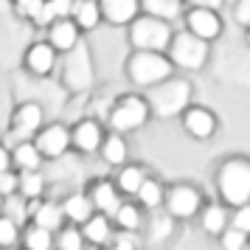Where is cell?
<instances>
[{"mask_svg":"<svg viewBox=\"0 0 250 250\" xmlns=\"http://www.w3.org/2000/svg\"><path fill=\"white\" fill-rule=\"evenodd\" d=\"M219 191L230 205H248L250 203V163L245 160H228L219 169Z\"/></svg>","mask_w":250,"mask_h":250,"instance_id":"cell-1","label":"cell"},{"mask_svg":"<svg viewBox=\"0 0 250 250\" xmlns=\"http://www.w3.org/2000/svg\"><path fill=\"white\" fill-rule=\"evenodd\" d=\"M132 45L141 51V54H158L163 48L169 45L171 40V31L169 25L158 20V17H144V20H138L132 25Z\"/></svg>","mask_w":250,"mask_h":250,"instance_id":"cell-2","label":"cell"},{"mask_svg":"<svg viewBox=\"0 0 250 250\" xmlns=\"http://www.w3.org/2000/svg\"><path fill=\"white\" fill-rule=\"evenodd\" d=\"M171 65L160 54H141L138 51L135 57L129 59V79L141 84V87H149V84H160L163 79H169Z\"/></svg>","mask_w":250,"mask_h":250,"instance_id":"cell-3","label":"cell"},{"mask_svg":"<svg viewBox=\"0 0 250 250\" xmlns=\"http://www.w3.org/2000/svg\"><path fill=\"white\" fill-rule=\"evenodd\" d=\"M188 96H191V84L188 82H166L163 87L152 90L146 107H152L158 115H174L186 107Z\"/></svg>","mask_w":250,"mask_h":250,"instance_id":"cell-4","label":"cell"},{"mask_svg":"<svg viewBox=\"0 0 250 250\" xmlns=\"http://www.w3.org/2000/svg\"><path fill=\"white\" fill-rule=\"evenodd\" d=\"M171 59L180 68H203V62L208 59V45L203 40H197L194 34H177L171 42Z\"/></svg>","mask_w":250,"mask_h":250,"instance_id":"cell-5","label":"cell"},{"mask_svg":"<svg viewBox=\"0 0 250 250\" xmlns=\"http://www.w3.org/2000/svg\"><path fill=\"white\" fill-rule=\"evenodd\" d=\"M146 115H149L146 102H141V99H124V102L113 110L110 124H113V129H118V132H126V129H138V126L146 121Z\"/></svg>","mask_w":250,"mask_h":250,"instance_id":"cell-6","label":"cell"},{"mask_svg":"<svg viewBox=\"0 0 250 250\" xmlns=\"http://www.w3.org/2000/svg\"><path fill=\"white\" fill-rule=\"evenodd\" d=\"M37 152L40 155H45V158H59V155H65V149L70 146V135L65 126H48V129H42V135L37 138Z\"/></svg>","mask_w":250,"mask_h":250,"instance_id":"cell-7","label":"cell"},{"mask_svg":"<svg viewBox=\"0 0 250 250\" xmlns=\"http://www.w3.org/2000/svg\"><path fill=\"white\" fill-rule=\"evenodd\" d=\"M219 31H222V23H219V17L214 12H208V9H191L188 12V34H194L197 40L208 42Z\"/></svg>","mask_w":250,"mask_h":250,"instance_id":"cell-8","label":"cell"},{"mask_svg":"<svg viewBox=\"0 0 250 250\" xmlns=\"http://www.w3.org/2000/svg\"><path fill=\"white\" fill-rule=\"evenodd\" d=\"M200 208V194L194 191L191 186H177L169 194V211L174 216H191Z\"/></svg>","mask_w":250,"mask_h":250,"instance_id":"cell-9","label":"cell"},{"mask_svg":"<svg viewBox=\"0 0 250 250\" xmlns=\"http://www.w3.org/2000/svg\"><path fill=\"white\" fill-rule=\"evenodd\" d=\"M40 124H42V110L37 104H23L14 113V135L17 138L31 135L34 129H40Z\"/></svg>","mask_w":250,"mask_h":250,"instance_id":"cell-10","label":"cell"},{"mask_svg":"<svg viewBox=\"0 0 250 250\" xmlns=\"http://www.w3.org/2000/svg\"><path fill=\"white\" fill-rule=\"evenodd\" d=\"M186 126H188V132H191L194 138H211L214 129H216V121H214V115L208 113V110L194 107V110L186 113Z\"/></svg>","mask_w":250,"mask_h":250,"instance_id":"cell-11","label":"cell"},{"mask_svg":"<svg viewBox=\"0 0 250 250\" xmlns=\"http://www.w3.org/2000/svg\"><path fill=\"white\" fill-rule=\"evenodd\" d=\"M25 62H28V68L34 70L37 76H45L48 70L54 68V48L48 45V42H37V45L28 51Z\"/></svg>","mask_w":250,"mask_h":250,"instance_id":"cell-12","label":"cell"},{"mask_svg":"<svg viewBox=\"0 0 250 250\" xmlns=\"http://www.w3.org/2000/svg\"><path fill=\"white\" fill-rule=\"evenodd\" d=\"M73 144H76V149H82V152H96L99 144H102V129H99V124H93V121L79 124L73 129Z\"/></svg>","mask_w":250,"mask_h":250,"instance_id":"cell-13","label":"cell"},{"mask_svg":"<svg viewBox=\"0 0 250 250\" xmlns=\"http://www.w3.org/2000/svg\"><path fill=\"white\" fill-rule=\"evenodd\" d=\"M99 12H104L113 23H129L138 14V3H132V0H107Z\"/></svg>","mask_w":250,"mask_h":250,"instance_id":"cell-14","label":"cell"},{"mask_svg":"<svg viewBox=\"0 0 250 250\" xmlns=\"http://www.w3.org/2000/svg\"><path fill=\"white\" fill-rule=\"evenodd\" d=\"M62 219H65V214H62V208L54 203H45V205H37L34 211V222L37 228H42V230H57L59 225H62Z\"/></svg>","mask_w":250,"mask_h":250,"instance_id":"cell-15","label":"cell"},{"mask_svg":"<svg viewBox=\"0 0 250 250\" xmlns=\"http://www.w3.org/2000/svg\"><path fill=\"white\" fill-rule=\"evenodd\" d=\"M76 40H79V31H76V25L68 23V20H59V23L51 28V45L54 48L70 51V48L76 45Z\"/></svg>","mask_w":250,"mask_h":250,"instance_id":"cell-16","label":"cell"},{"mask_svg":"<svg viewBox=\"0 0 250 250\" xmlns=\"http://www.w3.org/2000/svg\"><path fill=\"white\" fill-rule=\"evenodd\" d=\"M96 208H102L104 214H115L118 211V194L110 183H99L96 191H93V200H90Z\"/></svg>","mask_w":250,"mask_h":250,"instance_id":"cell-17","label":"cell"},{"mask_svg":"<svg viewBox=\"0 0 250 250\" xmlns=\"http://www.w3.org/2000/svg\"><path fill=\"white\" fill-rule=\"evenodd\" d=\"M62 214L70 216L73 222H87V219H90V214H93V203L87 200V197H82V194H73L68 203H65Z\"/></svg>","mask_w":250,"mask_h":250,"instance_id":"cell-18","label":"cell"},{"mask_svg":"<svg viewBox=\"0 0 250 250\" xmlns=\"http://www.w3.org/2000/svg\"><path fill=\"white\" fill-rule=\"evenodd\" d=\"M14 160H17V166H20L23 171H37V166H40L42 155L37 152L34 144H20V146L14 149Z\"/></svg>","mask_w":250,"mask_h":250,"instance_id":"cell-19","label":"cell"},{"mask_svg":"<svg viewBox=\"0 0 250 250\" xmlns=\"http://www.w3.org/2000/svg\"><path fill=\"white\" fill-rule=\"evenodd\" d=\"M84 236L90 239L93 245H104L107 239H110V225H107V219L104 216H96V219H87L84 222Z\"/></svg>","mask_w":250,"mask_h":250,"instance_id":"cell-20","label":"cell"},{"mask_svg":"<svg viewBox=\"0 0 250 250\" xmlns=\"http://www.w3.org/2000/svg\"><path fill=\"white\" fill-rule=\"evenodd\" d=\"M70 12L76 14V23H79L82 28H93V25L99 23V14H102L96 3H73Z\"/></svg>","mask_w":250,"mask_h":250,"instance_id":"cell-21","label":"cell"},{"mask_svg":"<svg viewBox=\"0 0 250 250\" xmlns=\"http://www.w3.org/2000/svg\"><path fill=\"white\" fill-rule=\"evenodd\" d=\"M225 225H228V214L225 208H219V205H211L203 216V228L208 233H225Z\"/></svg>","mask_w":250,"mask_h":250,"instance_id":"cell-22","label":"cell"},{"mask_svg":"<svg viewBox=\"0 0 250 250\" xmlns=\"http://www.w3.org/2000/svg\"><path fill=\"white\" fill-rule=\"evenodd\" d=\"M144 180H146L144 171L138 169V166H129V169H124L121 174H118V188L126 191V194H138V188H141Z\"/></svg>","mask_w":250,"mask_h":250,"instance_id":"cell-23","label":"cell"},{"mask_svg":"<svg viewBox=\"0 0 250 250\" xmlns=\"http://www.w3.org/2000/svg\"><path fill=\"white\" fill-rule=\"evenodd\" d=\"M17 186H20V191L25 194V197H40L42 194V188H45V183H42V177L37 174V171H23V177H17Z\"/></svg>","mask_w":250,"mask_h":250,"instance_id":"cell-24","label":"cell"},{"mask_svg":"<svg viewBox=\"0 0 250 250\" xmlns=\"http://www.w3.org/2000/svg\"><path fill=\"white\" fill-rule=\"evenodd\" d=\"M144 9L152 14H160L163 20H169V17H177L180 14V3L177 0H146Z\"/></svg>","mask_w":250,"mask_h":250,"instance_id":"cell-25","label":"cell"},{"mask_svg":"<svg viewBox=\"0 0 250 250\" xmlns=\"http://www.w3.org/2000/svg\"><path fill=\"white\" fill-rule=\"evenodd\" d=\"M138 197H141V203L146 205V208H155V205H160V200H163V188H160L155 180H144L141 188H138Z\"/></svg>","mask_w":250,"mask_h":250,"instance_id":"cell-26","label":"cell"},{"mask_svg":"<svg viewBox=\"0 0 250 250\" xmlns=\"http://www.w3.org/2000/svg\"><path fill=\"white\" fill-rule=\"evenodd\" d=\"M25 250H51V233L42 228H31L25 233Z\"/></svg>","mask_w":250,"mask_h":250,"instance_id":"cell-27","label":"cell"},{"mask_svg":"<svg viewBox=\"0 0 250 250\" xmlns=\"http://www.w3.org/2000/svg\"><path fill=\"white\" fill-rule=\"evenodd\" d=\"M104 158L110 160V163H124L126 160V144L118 135H113L104 144Z\"/></svg>","mask_w":250,"mask_h":250,"instance_id":"cell-28","label":"cell"},{"mask_svg":"<svg viewBox=\"0 0 250 250\" xmlns=\"http://www.w3.org/2000/svg\"><path fill=\"white\" fill-rule=\"evenodd\" d=\"M115 219H118V225H124L126 230H132V228L141 225V216H138V208H135V205H118Z\"/></svg>","mask_w":250,"mask_h":250,"instance_id":"cell-29","label":"cell"},{"mask_svg":"<svg viewBox=\"0 0 250 250\" xmlns=\"http://www.w3.org/2000/svg\"><path fill=\"white\" fill-rule=\"evenodd\" d=\"M17 242V225L14 219H3L0 216V248H12Z\"/></svg>","mask_w":250,"mask_h":250,"instance_id":"cell-30","label":"cell"},{"mask_svg":"<svg viewBox=\"0 0 250 250\" xmlns=\"http://www.w3.org/2000/svg\"><path fill=\"white\" fill-rule=\"evenodd\" d=\"M245 242H248L245 233H239V230H233V228H225V233H222V248L225 250H242Z\"/></svg>","mask_w":250,"mask_h":250,"instance_id":"cell-31","label":"cell"},{"mask_svg":"<svg viewBox=\"0 0 250 250\" xmlns=\"http://www.w3.org/2000/svg\"><path fill=\"white\" fill-rule=\"evenodd\" d=\"M230 228L248 236V233H250V205H242L236 214H233V225H230Z\"/></svg>","mask_w":250,"mask_h":250,"instance_id":"cell-32","label":"cell"},{"mask_svg":"<svg viewBox=\"0 0 250 250\" xmlns=\"http://www.w3.org/2000/svg\"><path fill=\"white\" fill-rule=\"evenodd\" d=\"M59 248L62 250H82V233L79 230H62V236H59Z\"/></svg>","mask_w":250,"mask_h":250,"instance_id":"cell-33","label":"cell"},{"mask_svg":"<svg viewBox=\"0 0 250 250\" xmlns=\"http://www.w3.org/2000/svg\"><path fill=\"white\" fill-rule=\"evenodd\" d=\"M17 12L20 14H25V17H40V12H42V3H37V0H28V3H20L17 6Z\"/></svg>","mask_w":250,"mask_h":250,"instance_id":"cell-34","label":"cell"},{"mask_svg":"<svg viewBox=\"0 0 250 250\" xmlns=\"http://www.w3.org/2000/svg\"><path fill=\"white\" fill-rule=\"evenodd\" d=\"M14 188H17V177L9 174V171H3V174H0V197H3V194H12Z\"/></svg>","mask_w":250,"mask_h":250,"instance_id":"cell-35","label":"cell"},{"mask_svg":"<svg viewBox=\"0 0 250 250\" xmlns=\"http://www.w3.org/2000/svg\"><path fill=\"white\" fill-rule=\"evenodd\" d=\"M236 20L250 28V0H242V3L236 6Z\"/></svg>","mask_w":250,"mask_h":250,"instance_id":"cell-36","label":"cell"},{"mask_svg":"<svg viewBox=\"0 0 250 250\" xmlns=\"http://www.w3.org/2000/svg\"><path fill=\"white\" fill-rule=\"evenodd\" d=\"M9 163H12L9 152H6V146H0V174H3V171H9Z\"/></svg>","mask_w":250,"mask_h":250,"instance_id":"cell-37","label":"cell"},{"mask_svg":"<svg viewBox=\"0 0 250 250\" xmlns=\"http://www.w3.org/2000/svg\"><path fill=\"white\" fill-rule=\"evenodd\" d=\"M115 250H135V245H132L129 239H118V242H115Z\"/></svg>","mask_w":250,"mask_h":250,"instance_id":"cell-38","label":"cell"},{"mask_svg":"<svg viewBox=\"0 0 250 250\" xmlns=\"http://www.w3.org/2000/svg\"><path fill=\"white\" fill-rule=\"evenodd\" d=\"M0 214H3V197H0Z\"/></svg>","mask_w":250,"mask_h":250,"instance_id":"cell-39","label":"cell"},{"mask_svg":"<svg viewBox=\"0 0 250 250\" xmlns=\"http://www.w3.org/2000/svg\"><path fill=\"white\" fill-rule=\"evenodd\" d=\"M248 42H250V28H248Z\"/></svg>","mask_w":250,"mask_h":250,"instance_id":"cell-40","label":"cell"},{"mask_svg":"<svg viewBox=\"0 0 250 250\" xmlns=\"http://www.w3.org/2000/svg\"><path fill=\"white\" fill-rule=\"evenodd\" d=\"M90 250H99V248H90Z\"/></svg>","mask_w":250,"mask_h":250,"instance_id":"cell-41","label":"cell"}]
</instances>
